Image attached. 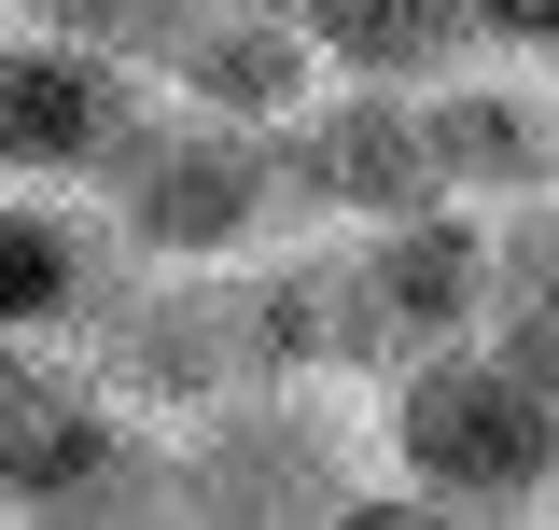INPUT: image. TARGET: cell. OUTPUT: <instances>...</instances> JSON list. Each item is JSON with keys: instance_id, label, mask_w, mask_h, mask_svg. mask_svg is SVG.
<instances>
[{"instance_id": "obj_8", "label": "cell", "mask_w": 559, "mask_h": 530, "mask_svg": "<svg viewBox=\"0 0 559 530\" xmlns=\"http://www.w3.org/2000/svg\"><path fill=\"white\" fill-rule=\"evenodd\" d=\"M127 238L98 224V196H43L0 182V335H98V308L127 293Z\"/></svg>"}, {"instance_id": "obj_9", "label": "cell", "mask_w": 559, "mask_h": 530, "mask_svg": "<svg viewBox=\"0 0 559 530\" xmlns=\"http://www.w3.org/2000/svg\"><path fill=\"white\" fill-rule=\"evenodd\" d=\"M154 84L197 98V112H224V127H294V98L322 84V57H308V28L266 14V0H210L197 28L154 57Z\"/></svg>"}, {"instance_id": "obj_10", "label": "cell", "mask_w": 559, "mask_h": 530, "mask_svg": "<svg viewBox=\"0 0 559 530\" xmlns=\"http://www.w3.org/2000/svg\"><path fill=\"white\" fill-rule=\"evenodd\" d=\"M294 28L336 84H433L476 57V0H294Z\"/></svg>"}, {"instance_id": "obj_5", "label": "cell", "mask_w": 559, "mask_h": 530, "mask_svg": "<svg viewBox=\"0 0 559 530\" xmlns=\"http://www.w3.org/2000/svg\"><path fill=\"white\" fill-rule=\"evenodd\" d=\"M140 112H154V70H140V57L70 43V28H14V14H0V182L84 196Z\"/></svg>"}, {"instance_id": "obj_7", "label": "cell", "mask_w": 559, "mask_h": 530, "mask_svg": "<svg viewBox=\"0 0 559 530\" xmlns=\"http://www.w3.org/2000/svg\"><path fill=\"white\" fill-rule=\"evenodd\" d=\"M419 140H433L448 209H518L559 182V84L518 57H462L419 84Z\"/></svg>"}, {"instance_id": "obj_6", "label": "cell", "mask_w": 559, "mask_h": 530, "mask_svg": "<svg viewBox=\"0 0 559 530\" xmlns=\"http://www.w3.org/2000/svg\"><path fill=\"white\" fill-rule=\"evenodd\" d=\"M280 182L308 224H406V209H448L433 182V140H419V84H308L294 127H280Z\"/></svg>"}, {"instance_id": "obj_1", "label": "cell", "mask_w": 559, "mask_h": 530, "mask_svg": "<svg viewBox=\"0 0 559 530\" xmlns=\"http://www.w3.org/2000/svg\"><path fill=\"white\" fill-rule=\"evenodd\" d=\"M378 474L419 489L433 517H532L559 489V377L489 335L406 349L378 377Z\"/></svg>"}, {"instance_id": "obj_3", "label": "cell", "mask_w": 559, "mask_h": 530, "mask_svg": "<svg viewBox=\"0 0 559 530\" xmlns=\"http://www.w3.org/2000/svg\"><path fill=\"white\" fill-rule=\"evenodd\" d=\"M84 196L140 265H238V252H266V224H294L280 127H224V112L168 98V84H154V112L112 140V168Z\"/></svg>"}, {"instance_id": "obj_11", "label": "cell", "mask_w": 559, "mask_h": 530, "mask_svg": "<svg viewBox=\"0 0 559 530\" xmlns=\"http://www.w3.org/2000/svg\"><path fill=\"white\" fill-rule=\"evenodd\" d=\"M489 252L532 265V279L559 293V182H546V196H518V209H489Z\"/></svg>"}, {"instance_id": "obj_2", "label": "cell", "mask_w": 559, "mask_h": 530, "mask_svg": "<svg viewBox=\"0 0 559 530\" xmlns=\"http://www.w3.org/2000/svg\"><path fill=\"white\" fill-rule=\"evenodd\" d=\"M0 503L14 517H182L168 419H127L84 335H0Z\"/></svg>"}, {"instance_id": "obj_12", "label": "cell", "mask_w": 559, "mask_h": 530, "mask_svg": "<svg viewBox=\"0 0 559 530\" xmlns=\"http://www.w3.org/2000/svg\"><path fill=\"white\" fill-rule=\"evenodd\" d=\"M546 84H559V70H546Z\"/></svg>"}, {"instance_id": "obj_4", "label": "cell", "mask_w": 559, "mask_h": 530, "mask_svg": "<svg viewBox=\"0 0 559 530\" xmlns=\"http://www.w3.org/2000/svg\"><path fill=\"white\" fill-rule=\"evenodd\" d=\"M168 461H182V517H349L364 447L322 405V377H238L197 419H168Z\"/></svg>"}, {"instance_id": "obj_13", "label": "cell", "mask_w": 559, "mask_h": 530, "mask_svg": "<svg viewBox=\"0 0 559 530\" xmlns=\"http://www.w3.org/2000/svg\"><path fill=\"white\" fill-rule=\"evenodd\" d=\"M546 503H559V489H546Z\"/></svg>"}]
</instances>
